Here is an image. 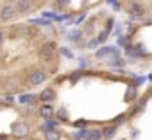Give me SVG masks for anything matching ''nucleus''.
Segmentation results:
<instances>
[{
	"instance_id": "nucleus-1",
	"label": "nucleus",
	"mask_w": 152,
	"mask_h": 140,
	"mask_svg": "<svg viewBox=\"0 0 152 140\" xmlns=\"http://www.w3.org/2000/svg\"><path fill=\"white\" fill-rule=\"evenodd\" d=\"M16 6H4L2 9H0V18H2L4 22H9L16 16Z\"/></svg>"
},
{
	"instance_id": "nucleus-2",
	"label": "nucleus",
	"mask_w": 152,
	"mask_h": 140,
	"mask_svg": "<svg viewBox=\"0 0 152 140\" xmlns=\"http://www.w3.org/2000/svg\"><path fill=\"white\" fill-rule=\"evenodd\" d=\"M45 79H47V74L43 72V70H36V72H32V74H31L29 83H31L32 86H38V85H41Z\"/></svg>"
},
{
	"instance_id": "nucleus-3",
	"label": "nucleus",
	"mask_w": 152,
	"mask_h": 140,
	"mask_svg": "<svg viewBox=\"0 0 152 140\" xmlns=\"http://www.w3.org/2000/svg\"><path fill=\"white\" fill-rule=\"evenodd\" d=\"M11 131H13L15 136H25L29 133V126L27 124H22V122H15L11 126Z\"/></svg>"
},
{
	"instance_id": "nucleus-4",
	"label": "nucleus",
	"mask_w": 152,
	"mask_h": 140,
	"mask_svg": "<svg viewBox=\"0 0 152 140\" xmlns=\"http://www.w3.org/2000/svg\"><path fill=\"white\" fill-rule=\"evenodd\" d=\"M54 50H56V43L48 41V43H45V45L39 49V54H41V57H43V59H50V57H52V54H54Z\"/></svg>"
},
{
	"instance_id": "nucleus-5",
	"label": "nucleus",
	"mask_w": 152,
	"mask_h": 140,
	"mask_svg": "<svg viewBox=\"0 0 152 140\" xmlns=\"http://www.w3.org/2000/svg\"><path fill=\"white\" fill-rule=\"evenodd\" d=\"M16 11L18 13H29L31 11V0H18L16 2Z\"/></svg>"
},
{
	"instance_id": "nucleus-6",
	"label": "nucleus",
	"mask_w": 152,
	"mask_h": 140,
	"mask_svg": "<svg viewBox=\"0 0 152 140\" xmlns=\"http://www.w3.org/2000/svg\"><path fill=\"white\" fill-rule=\"evenodd\" d=\"M129 13H131V16H143L145 9H143L141 4H131L129 6Z\"/></svg>"
},
{
	"instance_id": "nucleus-7",
	"label": "nucleus",
	"mask_w": 152,
	"mask_h": 140,
	"mask_svg": "<svg viewBox=\"0 0 152 140\" xmlns=\"http://www.w3.org/2000/svg\"><path fill=\"white\" fill-rule=\"evenodd\" d=\"M54 97H56V92H54L52 88H47V90H43V92L39 94V99H41L43 102H50V101H54Z\"/></svg>"
},
{
	"instance_id": "nucleus-8",
	"label": "nucleus",
	"mask_w": 152,
	"mask_h": 140,
	"mask_svg": "<svg viewBox=\"0 0 152 140\" xmlns=\"http://www.w3.org/2000/svg\"><path fill=\"white\" fill-rule=\"evenodd\" d=\"M86 138L88 140H102L104 138V131H100V129H88Z\"/></svg>"
},
{
	"instance_id": "nucleus-9",
	"label": "nucleus",
	"mask_w": 152,
	"mask_h": 140,
	"mask_svg": "<svg viewBox=\"0 0 152 140\" xmlns=\"http://www.w3.org/2000/svg\"><path fill=\"white\" fill-rule=\"evenodd\" d=\"M39 115H41L43 119H52V115H54V108H52L50 104H45V106L39 108Z\"/></svg>"
},
{
	"instance_id": "nucleus-10",
	"label": "nucleus",
	"mask_w": 152,
	"mask_h": 140,
	"mask_svg": "<svg viewBox=\"0 0 152 140\" xmlns=\"http://www.w3.org/2000/svg\"><path fill=\"white\" fill-rule=\"evenodd\" d=\"M115 54H118V50L115 47H107V49H100L97 52V57H106V56H115Z\"/></svg>"
},
{
	"instance_id": "nucleus-11",
	"label": "nucleus",
	"mask_w": 152,
	"mask_h": 140,
	"mask_svg": "<svg viewBox=\"0 0 152 140\" xmlns=\"http://www.w3.org/2000/svg\"><path fill=\"white\" fill-rule=\"evenodd\" d=\"M56 126H57V120H54V119H47L45 124L41 126V129H43V131H52Z\"/></svg>"
},
{
	"instance_id": "nucleus-12",
	"label": "nucleus",
	"mask_w": 152,
	"mask_h": 140,
	"mask_svg": "<svg viewBox=\"0 0 152 140\" xmlns=\"http://www.w3.org/2000/svg\"><path fill=\"white\" fill-rule=\"evenodd\" d=\"M45 140H59V133L57 131H45Z\"/></svg>"
},
{
	"instance_id": "nucleus-13",
	"label": "nucleus",
	"mask_w": 152,
	"mask_h": 140,
	"mask_svg": "<svg viewBox=\"0 0 152 140\" xmlns=\"http://www.w3.org/2000/svg\"><path fill=\"white\" fill-rule=\"evenodd\" d=\"M57 119H59V120H68V111H66L64 108L57 110Z\"/></svg>"
},
{
	"instance_id": "nucleus-14",
	"label": "nucleus",
	"mask_w": 152,
	"mask_h": 140,
	"mask_svg": "<svg viewBox=\"0 0 152 140\" xmlns=\"http://www.w3.org/2000/svg\"><path fill=\"white\" fill-rule=\"evenodd\" d=\"M115 133H116V126H113V127H107V129H104V138H111Z\"/></svg>"
},
{
	"instance_id": "nucleus-15",
	"label": "nucleus",
	"mask_w": 152,
	"mask_h": 140,
	"mask_svg": "<svg viewBox=\"0 0 152 140\" xmlns=\"http://www.w3.org/2000/svg\"><path fill=\"white\" fill-rule=\"evenodd\" d=\"M125 99H127V101H134V99H136V90H134V88H129Z\"/></svg>"
},
{
	"instance_id": "nucleus-16",
	"label": "nucleus",
	"mask_w": 152,
	"mask_h": 140,
	"mask_svg": "<svg viewBox=\"0 0 152 140\" xmlns=\"http://www.w3.org/2000/svg\"><path fill=\"white\" fill-rule=\"evenodd\" d=\"M73 126H75V127H84V126H86V120H84V119H79V120L73 122Z\"/></svg>"
},
{
	"instance_id": "nucleus-17",
	"label": "nucleus",
	"mask_w": 152,
	"mask_h": 140,
	"mask_svg": "<svg viewBox=\"0 0 152 140\" xmlns=\"http://www.w3.org/2000/svg\"><path fill=\"white\" fill-rule=\"evenodd\" d=\"M106 38H107V31H104V32H102V34L99 36V41H104Z\"/></svg>"
},
{
	"instance_id": "nucleus-18",
	"label": "nucleus",
	"mask_w": 152,
	"mask_h": 140,
	"mask_svg": "<svg viewBox=\"0 0 152 140\" xmlns=\"http://www.w3.org/2000/svg\"><path fill=\"white\" fill-rule=\"evenodd\" d=\"M70 40H79V32H72L70 34Z\"/></svg>"
},
{
	"instance_id": "nucleus-19",
	"label": "nucleus",
	"mask_w": 152,
	"mask_h": 140,
	"mask_svg": "<svg viewBox=\"0 0 152 140\" xmlns=\"http://www.w3.org/2000/svg\"><path fill=\"white\" fill-rule=\"evenodd\" d=\"M70 0H57V6H66Z\"/></svg>"
},
{
	"instance_id": "nucleus-20",
	"label": "nucleus",
	"mask_w": 152,
	"mask_h": 140,
	"mask_svg": "<svg viewBox=\"0 0 152 140\" xmlns=\"http://www.w3.org/2000/svg\"><path fill=\"white\" fill-rule=\"evenodd\" d=\"M61 52H63L64 56H68V57H72V54H70V50H66V49H61Z\"/></svg>"
},
{
	"instance_id": "nucleus-21",
	"label": "nucleus",
	"mask_w": 152,
	"mask_h": 140,
	"mask_svg": "<svg viewBox=\"0 0 152 140\" xmlns=\"http://www.w3.org/2000/svg\"><path fill=\"white\" fill-rule=\"evenodd\" d=\"M2 41H4V34H2V32H0V43H2Z\"/></svg>"
},
{
	"instance_id": "nucleus-22",
	"label": "nucleus",
	"mask_w": 152,
	"mask_h": 140,
	"mask_svg": "<svg viewBox=\"0 0 152 140\" xmlns=\"http://www.w3.org/2000/svg\"><path fill=\"white\" fill-rule=\"evenodd\" d=\"M150 97H152V92H150Z\"/></svg>"
},
{
	"instance_id": "nucleus-23",
	"label": "nucleus",
	"mask_w": 152,
	"mask_h": 140,
	"mask_svg": "<svg viewBox=\"0 0 152 140\" xmlns=\"http://www.w3.org/2000/svg\"><path fill=\"white\" fill-rule=\"evenodd\" d=\"M122 140H125V138H122Z\"/></svg>"
}]
</instances>
